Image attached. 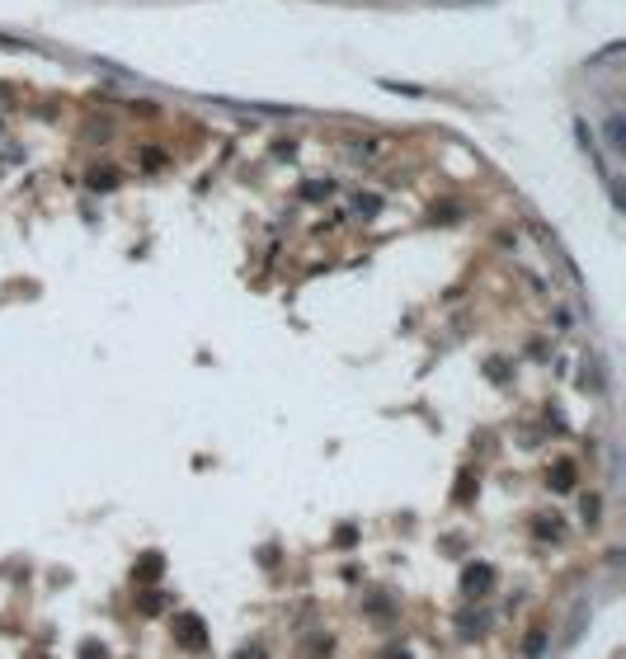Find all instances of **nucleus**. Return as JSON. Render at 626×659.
I'll return each instance as SVG.
<instances>
[{"label": "nucleus", "mask_w": 626, "mask_h": 659, "mask_svg": "<svg viewBox=\"0 0 626 659\" xmlns=\"http://www.w3.org/2000/svg\"><path fill=\"white\" fill-rule=\"evenodd\" d=\"M490 584H495V570L485 565H466L462 570V593H466V598H481V593H490Z\"/></svg>", "instance_id": "obj_2"}, {"label": "nucleus", "mask_w": 626, "mask_h": 659, "mask_svg": "<svg viewBox=\"0 0 626 659\" xmlns=\"http://www.w3.org/2000/svg\"><path fill=\"white\" fill-rule=\"evenodd\" d=\"M160 575H165V556H160V551H146L142 561H137V570H132V580H137V584H156Z\"/></svg>", "instance_id": "obj_3"}, {"label": "nucleus", "mask_w": 626, "mask_h": 659, "mask_svg": "<svg viewBox=\"0 0 626 659\" xmlns=\"http://www.w3.org/2000/svg\"><path fill=\"white\" fill-rule=\"evenodd\" d=\"M537 532H542V537H561V523H556V518H551V523L542 518V523H537Z\"/></svg>", "instance_id": "obj_11"}, {"label": "nucleus", "mask_w": 626, "mask_h": 659, "mask_svg": "<svg viewBox=\"0 0 626 659\" xmlns=\"http://www.w3.org/2000/svg\"><path fill=\"white\" fill-rule=\"evenodd\" d=\"M301 193H306V198H325V193H330V184H320V179H315V184H306Z\"/></svg>", "instance_id": "obj_12"}, {"label": "nucleus", "mask_w": 626, "mask_h": 659, "mask_svg": "<svg viewBox=\"0 0 626 659\" xmlns=\"http://www.w3.org/2000/svg\"><path fill=\"white\" fill-rule=\"evenodd\" d=\"M481 626H485V617H481V612H476V617H471V612L462 617V631H466V636H471V631H481Z\"/></svg>", "instance_id": "obj_10"}, {"label": "nucleus", "mask_w": 626, "mask_h": 659, "mask_svg": "<svg viewBox=\"0 0 626 659\" xmlns=\"http://www.w3.org/2000/svg\"><path fill=\"white\" fill-rule=\"evenodd\" d=\"M174 641H179L184 650H203V646H208L203 617H198V612H179V617H174Z\"/></svg>", "instance_id": "obj_1"}, {"label": "nucleus", "mask_w": 626, "mask_h": 659, "mask_svg": "<svg viewBox=\"0 0 626 659\" xmlns=\"http://www.w3.org/2000/svg\"><path fill=\"white\" fill-rule=\"evenodd\" d=\"M165 603H170V598H165V593H160V589H151V584H142V593H137V607H142L146 617H156V612H165Z\"/></svg>", "instance_id": "obj_4"}, {"label": "nucleus", "mask_w": 626, "mask_h": 659, "mask_svg": "<svg viewBox=\"0 0 626 659\" xmlns=\"http://www.w3.org/2000/svg\"><path fill=\"white\" fill-rule=\"evenodd\" d=\"M377 212H381V198H377V193H358V198H353V217H363V222H372Z\"/></svg>", "instance_id": "obj_6"}, {"label": "nucleus", "mask_w": 626, "mask_h": 659, "mask_svg": "<svg viewBox=\"0 0 626 659\" xmlns=\"http://www.w3.org/2000/svg\"><path fill=\"white\" fill-rule=\"evenodd\" d=\"M547 485L561 490V495H565V490H574V466H570V461H556V466H551V475H547Z\"/></svg>", "instance_id": "obj_5"}, {"label": "nucleus", "mask_w": 626, "mask_h": 659, "mask_svg": "<svg viewBox=\"0 0 626 659\" xmlns=\"http://www.w3.org/2000/svg\"><path fill=\"white\" fill-rule=\"evenodd\" d=\"M522 650H527V655H542V650H547V636H542V631H532L527 641H522Z\"/></svg>", "instance_id": "obj_8"}, {"label": "nucleus", "mask_w": 626, "mask_h": 659, "mask_svg": "<svg viewBox=\"0 0 626 659\" xmlns=\"http://www.w3.org/2000/svg\"><path fill=\"white\" fill-rule=\"evenodd\" d=\"M90 188H118V174L113 170H94L90 174Z\"/></svg>", "instance_id": "obj_7"}, {"label": "nucleus", "mask_w": 626, "mask_h": 659, "mask_svg": "<svg viewBox=\"0 0 626 659\" xmlns=\"http://www.w3.org/2000/svg\"><path fill=\"white\" fill-rule=\"evenodd\" d=\"M598 509H603V500H598V495H588V500H584V518H588V523H598Z\"/></svg>", "instance_id": "obj_9"}]
</instances>
